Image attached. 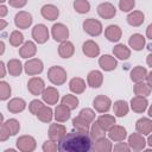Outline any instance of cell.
<instances>
[{
	"label": "cell",
	"mask_w": 152,
	"mask_h": 152,
	"mask_svg": "<svg viewBox=\"0 0 152 152\" xmlns=\"http://www.w3.org/2000/svg\"><path fill=\"white\" fill-rule=\"evenodd\" d=\"M62 152H88L91 150V138L86 132H70L58 141Z\"/></svg>",
	"instance_id": "6da1fadb"
},
{
	"label": "cell",
	"mask_w": 152,
	"mask_h": 152,
	"mask_svg": "<svg viewBox=\"0 0 152 152\" xmlns=\"http://www.w3.org/2000/svg\"><path fill=\"white\" fill-rule=\"evenodd\" d=\"M66 71L58 65H53L49 69L48 71V78L50 80V82L55 86H61L66 81Z\"/></svg>",
	"instance_id": "7a4b0ae2"
},
{
	"label": "cell",
	"mask_w": 152,
	"mask_h": 152,
	"mask_svg": "<svg viewBox=\"0 0 152 152\" xmlns=\"http://www.w3.org/2000/svg\"><path fill=\"white\" fill-rule=\"evenodd\" d=\"M83 30L86 33H88L91 37H97L102 33V24L100 20L89 18L83 21Z\"/></svg>",
	"instance_id": "3957f363"
},
{
	"label": "cell",
	"mask_w": 152,
	"mask_h": 152,
	"mask_svg": "<svg viewBox=\"0 0 152 152\" xmlns=\"http://www.w3.org/2000/svg\"><path fill=\"white\" fill-rule=\"evenodd\" d=\"M17 147L23 152H32L36 150V139L31 135H21L17 139Z\"/></svg>",
	"instance_id": "277c9868"
},
{
	"label": "cell",
	"mask_w": 152,
	"mask_h": 152,
	"mask_svg": "<svg viewBox=\"0 0 152 152\" xmlns=\"http://www.w3.org/2000/svg\"><path fill=\"white\" fill-rule=\"evenodd\" d=\"M51 33H52V38L56 40V42H64L68 39L69 37V28L62 24V23H57V24H53L52 28H51Z\"/></svg>",
	"instance_id": "5b68a950"
},
{
	"label": "cell",
	"mask_w": 152,
	"mask_h": 152,
	"mask_svg": "<svg viewBox=\"0 0 152 152\" xmlns=\"http://www.w3.org/2000/svg\"><path fill=\"white\" fill-rule=\"evenodd\" d=\"M23 68H24V70H25V72L27 75L33 76V75L40 74L43 71L44 65H43V62L40 59H38V58H31V59H28L25 63V65Z\"/></svg>",
	"instance_id": "8992f818"
},
{
	"label": "cell",
	"mask_w": 152,
	"mask_h": 152,
	"mask_svg": "<svg viewBox=\"0 0 152 152\" xmlns=\"http://www.w3.org/2000/svg\"><path fill=\"white\" fill-rule=\"evenodd\" d=\"M32 37L38 44H44L49 39V30L44 24H37L32 28Z\"/></svg>",
	"instance_id": "52a82bcc"
},
{
	"label": "cell",
	"mask_w": 152,
	"mask_h": 152,
	"mask_svg": "<svg viewBox=\"0 0 152 152\" xmlns=\"http://www.w3.org/2000/svg\"><path fill=\"white\" fill-rule=\"evenodd\" d=\"M128 146L133 151H142L146 146V140L142 134L140 133H133L128 137Z\"/></svg>",
	"instance_id": "ba28073f"
},
{
	"label": "cell",
	"mask_w": 152,
	"mask_h": 152,
	"mask_svg": "<svg viewBox=\"0 0 152 152\" xmlns=\"http://www.w3.org/2000/svg\"><path fill=\"white\" fill-rule=\"evenodd\" d=\"M93 106L99 113H107L110 109L112 101L106 95H97L93 101Z\"/></svg>",
	"instance_id": "9c48e42d"
},
{
	"label": "cell",
	"mask_w": 152,
	"mask_h": 152,
	"mask_svg": "<svg viewBox=\"0 0 152 152\" xmlns=\"http://www.w3.org/2000/svg\"><path fill=\"white\" fill-rule=\"evenodd\" d=\"M32 15L28 12L20 11L14 17V24L18 28H28L32 24Z\"/></svg>",
	"instance_id": "30bf717a"
},
{
	"label": "cell",
	"mask_w": 152,
	"mask_h": 152,
	"mask_svg": "<svg viewBox=\"0 0 152 152\" xmlns=\"http://www.w3.org/2000/svg\"><path fill=\"white\" fill-rule=\"evenodd\" d=\"M66 133V128L64 125L61 124H51L49 127V138L50 140H53L56 142H58Z\"/></svg>",
	"instance_id": "8fae6325"
},
{
	"label": "cell",
	"mask_w": 152,
	"mask_h": 152,
	"mask_svg": "<svg viewBox=\"0 0 152 152\" xmlns=\"http://www.w3.org/2000/svg\"><path fill=\"white\" fill-rule=\"evenodd\" d=\"M108 137L113 141H124L127 137V131L124 126L120 125H113L108 131Z\"/></svg>",
	"instance_id": "7c38bea8"
},
{
	"label": "cell",
	"mask_w": 152,
	"mask_h": 152,
	"mask_svg": "<svg viewBox=\"0 0 152 152\" xmlns=\"http://www.w3.org/2000/svg\"><path fill=\"white\" fill-rule=\"evenodd\" d=\"M45 88V83L40 77H32L27 82V89L32 95H42Z\"/></svg>",
	"instance_id": "4fadbf2b"
},
{
	"label": "cell",
	"mask_w": 152,
	"mask_h": 152,
	"mask_svg": "<svg viewBox=\"0 0 152 152\" xmlns=\"http://www.w3.org/2000/svg\"><path fill=\"white\" fill-rule=\"evenodd\" d=\"M97 13L103 19H112L116 14V8L110 2H102L97 6Z\"/></svg>",
	"instance_id": "5bb4252c"
},
{
	"label": "cell",
	"mask_w": 152,
	"mask_h": 152,
	"mask_svg": "<svg viewBox=\"0 0 152 152\" xmlns=\"http://www.w3.org/2000/svg\"><path fill=\"white\" fill-rule=\"evenodd\" d=\"M42 97H43V101L46 102L48 104H56L59 100V93L56 88L48 87V88H44L42 93Z\"/></svg>",
	"instance_id": "9a60e30c"
},
{
	"label": "cell",
	"mask_w": 152,
	"mask_h": 152,
	"mask_svg": "<svg viewBox=\"0 0 152 152\" xmlns=\"http://www.w3.org/2000/svg\"><path fill=\"white\" fill-rule=\"evenodd\" d=\"M148 107V101L144 96H134L131 99V108L135 113H142Z\"/></svg>",
	"instance_id": "2e32d148"
},
{
	"label": "cell",
	"mask_w": 152,
	"mask_h": 152,
	"mask_svg": "<svg viewBox=\"0 0 152 152\" xmlns=\"http://www.w3.org/2000/svg\"><path fill=\"white\" fill-rule=\"evenodd\" d=\"M82 51L83 53L89 57V58H94V57H97L99 53H100V48L97 45V43H95L94 40H87L83 43L82 45Z\"/></svg>",
	"instance_id": "e0dca14e"
},
{
	"label": "cell",
	"mask_w": 152,
	"mask_h": 152,
	"mask_svg": "<svg viewBox=\"0 0 152 152\" xmlns=\"http://www.w3.org/2000/svg\"><path fill=\"white\" fill-rule=\"evenodd\" d=\"M40 13H42V15H43L44 19L52 21V20H56V19L58 18V15H59V10H58L55 5L49 4V5H44V6L42 7Z\"/></svg>",
	"instance_id": "ac0fdd59"
},
{
	"label": "cell",
	"mask_w": 152,
	"mask_h": 152,
	"mask_svg": "<svg viewBox=\"0 0 152 152\" xmlns=\"http://www.w3.org/2000/svg\"><path fill=\"white\" fill-rule=\"evenodd\" d=\"M99 64L104 71H112L116 68L118 62H116L115 57H113L110 55H102L99 59Z\"/></svg>",
	"instance_id": "d6986e66"
},
{
	"label": "cell",
	"mask_w": 152,
	"mask_h": 152,
	"mask_svg": "<svg viewBox=\"0 0 152 152\" xmlns=\"http://www.w3.org/2000/svg\"><path fill=\"white\" fill-rule=\"evenodd\" d=\"M36 52H37V46L31 40L25 42L21 45V48L19 49V55L23 58H31V57H33L36 55Z\"/></svg>",
	"instance_id": "ffe728a7"
},
{
	"label": "cell",
	"mask_w": 152,
	"mask_h": 152,
	"mask_svg": "<svg viewBox=\"0 0 152 152\" xmlns=\"http://www.w3.org/2000/svg\"><path fill=\"white\" fill-rule=\"evenodd\" d=\"M135 129L142 135H148L152 132V121L148 118H141L135 124Z\"/></svg>",
	"instance_id": "44dd1931"
},
{
	"label": "cell",
	"mask_w": 152,
	"mask_h": 152,
	"mask_svg": "<svg viewBox=\"0 0 152 152\" xmlns=\"http://www.w3.org/2000/svg\"><path fill=\"white\" fill-rule=\"evenodd\" d=\"M87 82L88 86H90L91 88H99L103 82L102 72L99 70H91L87 76Z\"/></svg>",
	"instance_id": "7402d4cb"
},
{
	"label": "cell",
	"mask_w": 152,
	"mask_h": 152,
	"mask_svg": "<svg viewBox=\"0 0 152 152\" xmlns=\"http://www.w3.org/2000/svg\"><path fill=\"white\" fill-rule=\"evenodd\" d=\"M121 28L118 25H109L104 30V36L109 42H119L121 38Z\"/></svg>",
	"instance_id": "603a6c76"
},
{
	"label": "cell",
	"mask_w": 152,
	"mask_h": 152,
	"mask_svg": "<svg viewBox=\"0 0 152 152\" xmlns=\"http://www.w3.org/2000/svg\"><path fill=\"white\" fill-rule=\"evenodd\" d=\"M75 52V46L69 40H64L59 44L58 46V55L62 58H70Z\"/></svg>",
	"instance_id": "cb8c5ba5"
},
{
	"label": "cell",
	"mask_w": 152,
	"mask_h": 152,
	"mask_svg": "<svg viewBox=\"0 0 152 152\" xmlns=\"http://www.w3.org/2000/svg\"><path fill=\"white\" fill-rule=\"evenodd\" d=\"M25 108H26V102L24 99H20V97H14L10 100V102L7 103V109L11 113H20Z\"/></svg>",
	"instance_id": "d4e9b609"
},
{
	"label": "cell",
	"mask_w": 152,
	"mask_h": 152,
	"mask_svg": "<svg viewBox=\"0 0 152 152\" xmlns=\"http://www.w3.org/2000/svg\"><path fill=\"white\" fill-rule=\"evenodd\" d=\"M53 116H55L57 122H65V121H68L70 119V109L61 103V104H58L56 107Z\"/></svg>",
	"instance_id": "484cf974"
},
{
	"label": "cell",
	"mask_w": 152,
	"mask_h": 152,
	"mask_svg": "<svg viewBox=\"0 0 152 152\" xmlns=\"http://www.w3.org/2000/svg\"><path fill=\"white\" fill-rule=\"evenodd\" d=\"M128 44H129V46H131L133 50L140 51V50H142V48L145 46V37H144L142 34H140V33H134V34H132V36L129 37Z\"/></svg>",
	"instance_id": "4316f807"
},
{
	"label": "cell",
	"mask_w": 152,
	"mask_h": 152,
	"mask_svg": "<svg viewBox=\"0 0 152 152\" xmlns=\"http://www.w3.org/2000/svg\"><path fill=\"white\" fill-rule=\"evenodd\" d=\"M112 142H110V139H107L106 137H102V138H99L95 140V144H94V151H97V152H109L112 151Z\"/></svg>",
	"instance_id": "83f0119b"
},
{
	"label": "cell",
	"mask_w": 152,
	"mask_h": 152,
	"mask_svg": "<svg viewBox=\"0 0 152 152\" xmlns=\"http://www.w3.org/2000/svg\"><path fill=\"white\" fill-rule=\"evenodd\" d=\"M144 20H145V15L141 11H133L127 15V23L134 27L140 26L144 23Z\"/></svg>",
	"instance_id": "f1b7e54d"
},
{
	"label": "cell",
	"mask_w": 152,
	"mask_h": 152,
	"mask_svg": "<svg viewBox=\"0 0 152 152\" xmlns=\"http://www.w3.org/2000/svg\"><path fill=\"white\" fill-rule=\"evenodd\" d=\"M86 87H87L86 86V82L81 77H74L69 82V88L75 94H82L86 90Z\"/></svg>",
	"instance_id": "f546056e"
},
{
	"label": "cell",
	"mask_w": 152,
	"mask_h": 152,
	"mask_svg": "<svg viewBox=\"0 0 152 152\" xmlns=\"http://www.w3.org/2000/svg\"><path fill=\"white\" fill-rule=\"evenodd\" d=\"M96 122L104 132H107L113 125H115V118L110 114H102L101 116H99Z\"/></svg>",
	"instance_id": "4dcf8cb0"
},
{
	"label": "cell",
	"mask_w": 152,
	"mask_h": 152,
	"mask_svg": "<svg viewBox=\"0 0 152 152\" xmlns=\"http://www.w3.org/2000/svg\"><path fill=\"white\" fill-rule=\"evenodd\" d=\"M113 53L115 57H118L119 59L126 61L128 59V57L131 56V50L129 48H127L125 44H116L113 48Z\"/></svg>",
	"instance_id": "1f68e13d"
},
{
	"label": "cell",
	"mask_w": 152,
	"mask_h": 152,
	"mask_svg": "<svg viewBox=\"0 0 152 152\" xmlns=\"http://www.w3.org/2000/svg\"><path fill=\"white\" fill-rule=\"evenodd\" d=\"M113 109H114V113L116 116H126L128 114V110H129V107H128V103L124 100H118L114 102V106H113Z\"/></svg>",
	"instance_id": "d6a6232c"
},
{
	"label": "cell",
	"mask_w": 152,
	"mask_h": 152,
	"mask_svg": "<svg viewBox=\"0 0 152 152\" xmlns=\"http://www.w3.org/2000/svg\"><path fill=\"white\" fill-rule=\"evenodd\" d=\"M146 74H147V70H146L144 66L137 65L135 68H133V69L131 70V80H132L133 82H135V83H137V82H141V81L145 80Z\"/></svg>",
	"instance_id": "836d02e7"
},
{
	"label": "cell",
	"mask_w": 152,
	"mask_h": 152,
	"mask_svg": "<svg viewBox=\"0 0 152 152\" xmlns=\"http://www.w3.org/2000/svg\"><path fill=\"white\" fill-rule=\"evenodd\" d=\"M37 118L42 121V122H51V120H52V118H53V112H52V109L50 108V107H48V106H43L38 112H37Z\"/></svg>",
	"instance_id": "e575fe53"
},
{
	"label": "cell",
	"mask_w": 152,
	"mask_h": 152,
	"mask_svg": "<svg viewBox=\"0 0 152 152\" xmlns=\"http://www.w3.org/2000/svg\"><path fill=\"white\" fill-rule=\"evenodd\" d=\"M72 126L76 128V131L88 133L89 132V128H90V122L78 115V116H76V118L72 119Z\"/></svg>",
	"instance_id": "d590c367"
},
{
	"label": "cell",
	"mask_w": 152,
	"mask_h": 152,
	"mask_svg": "<svg viewBox=\"0 0 152 152\" xmlns=\"http://www.w3.org/2000/svg\"><path fill=\"white\" fill-rule=\"evenodd\" d=\"M7 71L12 76H19L23 71V64L19 59H11L7 63Z\"/></svg>",
	"instance_id": "8d00e7d4"
},
{
	"label": "cell",
	"mask_w": 152,
	"mask_h": 152,
	"mask_svg": "<svg viewBox=\"0 0 152 152\" xmlns=\"http://www.w3.org/2000/svg\"><path fill=\"white\" fill-rule=\"evenodd\" d=\"M134 94L137 96H144V97H146V96H148L151 94V88L146 83H144L142 81L141 82H137L135 86H134Z\"/></svg>",
	"instance_id": "74e56055"
},
{
	"label": "cell",
	"mask_w": 152,
	"mask_h": 152,
	"mask_svg": "<svg viewBox=\"0 0 152 152\" xmlns=\"http://www.w3.org/2000/svg\"><path fill=\"white\" fill-rule=\"evenodd\" d=\"M78 99L75 96V95H71V94H66L63 96L62 99V104H64L66 108H69L70 110L72 109H76V107L78 106Z\"/></svg>",
	"instance_id": "f35d334b"
},
{
	"label": "cell",
	"mask_w": 152,
	"mask_h": 152,
	"mask_svg": "<svg viewBox=\"0 0 152 152\" xmlns=\"http://www.w3.org/2000/svg\"><path fill=\"white\" fill-rule=\"evenodd\" d=\"M74 10L80 14L88 13L90 10V4L88 0H75L74 1Z\"/></svg>",
	"instance_id": "ab89813d"
},
{
	"label": "cell",
	"mask_w": 152,
	"mask_h": 152,
	"mask_svg": "<svg viewBox=\"0 0 152 152\" xmlns=\"http://www.w3.org/2000/svg\"><path fill=\"white\" fill-rule=\"evenodd\" d=\"M89 133H90V138L94 139V140H96V139H99V138H102V137H104V134H106V132L99 126V124H97L96 121L90 126Z\"/></svg>",
	"instance_id": "60d3db41"
},
{
	"label": "cell",
	"mask_w": 152,
	"mask_h": 152,
	"mask_svg": "<svg viewBox=\"0 0 152 152\" xmlns=\"http://www.w3.org/2000/svg\"><path fill=\"white\" fill-rule=\"evenodd\" d=\"M4 125L6 126V128L8 129L11 135H15L19 132V129H20V124L15 119H8Z\"/></svg>",
	"instance_id": "b9f144b4"
},
{
	"label": "cell",
	"mask_w": 152,
	"mask_h": 152,
	"mask_svg": "<svg viewBox=\"0 0 152 152\" xmlns=\"http://www.w3.org/2000/svg\"><path fill=\"white\" fill-rule=\"evenodd\" d=\"M23 42H24V36H23V33L20 32V31H13L12 33H11V36H10V43H11V45H13V46H20L21 44H23Z\"/></svg>",
	"instance_id": "7bdbcfd3"
},
{
	"label": "cell",
	"mask_w": 152,
	"mask_h": 152,
	"mask_svg": "<svg viewBox=\"0 0 152 152\" xmlns=\"http://www.w3.org/2000/svg\"><path fill=\"white\" fill-rule=\"evenodd\" d=\"M10 95H11V86L5 81H0V101L7 100Z\"/></svg>",
	"instance_id": "ee69618b"
},
{
	"label": "cell",
	"mask_w": 152,
	"mask_h": 152,
	"mask_svg": "<svg viewBox=\"0 0 152 152\" xmlns=\"http://www.w3.org/2000/svg\"><path fill=\"white\" fill-rule=\"evenodd\" d=\"M135 5V1L134 0H119V8L122 11V12H129L133 10Z\"/></svg>",
	"instance_id": "f6af8a7d"
},
{
	"label": "cell",
	"mask_w": 152,
	"mask_h": 152,
	"mask_svg": "<svg viewBox=\"0 0 152 152\" xmlns=\"http://www.w3.org/2000/svg\"><path fill=\"white\" fill-rule=\"evenodd\" d=\"M78 115L82 116L83 119H86V120L89 121V122H93V120L95 119V112L91 110L90 108H83V109L80 112Z\"/></svg>",
	"instance_id": "bcb514c9"
},
{
	"label": "cell",
	"mask_w": 152,
	"mask_h": 152,
	"mask_svg": "<svg viewBox=\"0 0 152 152\" xmlns=\"http://www.w3.org/2000/svg\"><path fill=\"white\" fill-rule=\"evenodd\" d=\"M42 148H43V151L44 152H55V151H57V144H56V141H53V140H46V141H44V144H43V146H42Z\"/></svg>",
	"instance_id": "7dc6e473"
},
{
	"label": "cell",
	"mask_w": 152,
	"mask_h": 152,
	"mask_svg": "<svg viewBox=\"0 0 152 152\" xmlns=\"http://www.w3.org/2000/svg\"><path fill=\"white\" fill-rule=\"evenodd\" d=\"M43 106H44V104H43L42 101H39V100H33V101H31L30 104H28V110H30L33 115H36L37 112H38Z\"/></svg>",
	"instance_id": "c3c4849f"
},
{
	"label": "cell",
	"mask_w": 152,
	"mask_h": 152,
	"mask_svg": "<svg viewBox=\"0 0 152 152\" xmlns=\"http://www.w3.org/2000/svg\"><path fill=\"white\" fill-rule=\"evenodd\" d=\"M112 150H114V151H116V152H127V151H129L131 148H129V146H128V144L127 142H116V145H114V147H112Z\"/></svg>",
	"instance_id": "681fc988"
},
{
	"label": "cell",
	"mask_w": 152,
	"mask_h": 152,
	"mask_svg": "<svg viewBox=\"0 0 152 152\" xmlns=\"http://www.w3.org/2000/svg\"><path fill=\"white\" fill-rule=\"evenodd\" d=\"M10 132L8 129L6 128V126L4 124L0 125V141H6L8 138H10Z\"/></svg>",
	"instance_id": "f907efd6"
},
{
	"label": "cell",
	"mask_w": 152,
	"mask_h": 152,
	"mask_svg": "<svg viewBox=\"0 0 152 152\" xmlns=\"http://www.w3.org/2000/svg\"><path fill=\"white\" fill-rule=\"evenodd\" d=\"M8 2L14 8H21V7H24L26 5L27 0H8Z\"/></svg>",
	"instance_id": "816d5d0a"
},
{
	"label": "cell",
	"mask_w": 152,
	"mask_h": 152,
	"mask_svg": "<svg viewBox=\"0 0 152 152\" xmlns=\"http://www.w3.org/2000/svg\"><path fill=\"white\" fill-rule=\"evenodd\" d=\"M6 75V68H5V64L2 61H0V78L5 77Z\"/></svg>",
	"instance_id": "f5cc1de1"
},
{
	"label": "cell",
	"mask_w": 152,
	"mask_h": 152,
	"mask_svg": "<svg viewBox=\"0 0 152 152\" xmlns=\"http://www.w3.org/2000/svg\"><path fill=\"white\" fill-rule=\"evenodd\" d=\"M151 76H152V71L147 72L146 76H145V78H146V84H147L150 88L152 87V78H151Z\"/></svg>",
	"instance_id": "db71d44e"
},
{
	"label": "cell",
	"mask_w": 152,
	"mask_h": 152,
	"mask_svg": "<svg viewBox=\"0 0 152 152\" xmlns=\"http://www.w3.org/2000/svg\"><path fill=\"white\" fill-rule=\"evenodd\" d=\"M7 13H8L7 7H6V6H4V5H0V18H4Z\"/></svg>",
	"instance_id": "11a10c76"
},
{
	"label": "cell",
	"mask_w": 152,
	"mask_h": 152,
	"mask_svg": "<svg viewBox=\"0 0 152 152\" xmlns=\"http://www.w3.org/2000/svg\"><path fill=\"white\" fill-rule=\"evenodd\" d=\"M151 30H152V25L150 24L147 26V30H146V36H147V39H152V34H151Z\"/></svg>",
	"instance_id": "9f6ffc18"
},
{
	"label": "cell",
	"mask_w": 152,
	"mask_h": 152,
	"mask_svg": "<svg viewBox=\"0 0 152 152\" xmlns=\"http://www.w3.org/2000/svg\"><path fill=\"white\" fill-rule=\"evenodd\" d=\"M6 26H7V21H6L5 19L0 18V31H1V30H4Z\"/></svg>",
	"instance_id": "6f0895ef"
},
{
	"label": "cell",
	"mask_w": 152,
	"mask_h": 152,
	"mask_svg": "<svg viewBox=\"0 0 152 152\" xmlns=\"http://www.w3.org/2000/svg\"><path fill=\"white\" fill-rule=\"evenodd\" d=\"M4 52H5V44H4L2 40H0V56H1Z\"/></svg>",
	"instance_id": "680465c9"
},
{
	"label": "cell",
	"mask_w": 152,
	"mask_h": 152,
	"mask_svg": "<svg viewBox=\"0 0 152 152\" xmlns=\"http://www.w3.org/2000/svg\"><path fill=\"white\" fill-rule=\"evenodd\" d=\"M146 144H147L150 147H152V135H151V133L148 134V139L146 140Z\"/></svg>",
	"instance_id": "91938a15"
},
{
	"label": "cell",
	"mask_w": 152,
	"mask_h": 152,
	"mask_svg": "<svg viewBox=\"0 0 152 152\" xmlns=\"http://www.w3.org/2000/svg\"><path fill=\"white\" fill-rule=\"evenodd\" d=\"M147 64H148V66H152V55L147 56Z\"/></svg>",
	"instance_id": "94428289"
},
{
	"label": "cell",
	"mask_w": 152,
	"mask_h": 152,
	"mask_svg": "<svg viewBox=\"0 0 152 152\" xmlns=\"http://www.w3.org/2000/svg\"><path fill=\"white\" fill-rule=\"evenodd\" d=\"M2 121H4V115H2V113L0 112V125L2 124Z\"/></svg>",
	"instance_id": "6125c7cd"
},
{
	"label": "cell",
	"mask_w": 152,
	"mask_h": 152,
	"mask_svg": "<svg viewBox=\"0 0 152 152\" xmlns=\"http://www.w3.org/2000/svg\"><path fill=\"white\" fill-rule=\"evenodd\" d=\"M148 116H152V108H148Z\"/></svg>",
	"instance_id": "be15d7a7"
},
{
	"label": "cell",
	"mask_w": 152,
	"mask_h": 152,
	"mask_svg": "<svg viewBox=\"0 0 152 152\" xmlns=\"http://www.w3.org/2000/svg\"><path fill=\"white\" fill-rule=\"evenodd\" d=\"M6 0H0V4H2V2H5Z\"/></svg>",
	"instance_id": "e7e4bbea"
}]
</instances>
